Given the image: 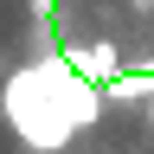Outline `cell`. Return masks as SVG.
I'll use <instances>...</instances> for the list:
<instances>
[{
  "mask_svg": "<svg viewBox=\"0 0 154 154\" xmlns=\"http://www.w3.org/2000/svg\"><path fill=\"white\" fill-rule=\"evenodd\" d=\"M103 109H109V90L90 84V77H77V64H71L64 51L38 58V64H26V71H13L7 90H0L7 128L26 148H38V154H58L77 128H90Z\"/></svg>",
  "mask_w": 154,
  "mask_h": 154,
  "instance_id": "cell-1",
  "label": "cell"
},
{
  "mask_svg": "<svg viewBox=\"0 0 154 154\" xmlns=\"http://www.w3.org/2000/svg\"><path fill=\"white\" fill-rule=\"evenodd\" d=\"M64 58L77 64V77H90V84H103V90L122 77V45H109V38H84V45H71Z\"/></svg>",
  "mask_w": 154,
  "mask_h": 154,
  "instance_id": "cell-2",
  "label": "cell"
}]
</instances>
